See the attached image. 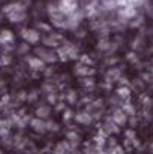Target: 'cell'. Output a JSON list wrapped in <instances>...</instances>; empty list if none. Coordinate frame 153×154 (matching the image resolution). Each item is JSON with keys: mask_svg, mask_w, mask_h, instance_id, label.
<instances>
[{"mask_svg": "<svg viewBox=\"0 0 153 154\" xmlns=\"http://www.w3.org/2000/svg\"><path fill=\"white\" fill-rule=\"evenodd\" d=\"M78 60H80V63H83V64H87V66H92V64H93V60H92V58H90L87 54H81Z\"/></svg>", "mask_w": 153, "mask_h": 154, "instance_id": "obj_24", "label": "cell"}, {"mask_svg": "<svg viewBox=\"0 0 153 154\" xmlns=\"http://www.w3.org/2000/svg\"><path fill=\"white\" fill-rule=\"evenodd\" d=\"M30 129L39 135H44L47 133V123L44 118H39V117H35V118H30V123H29Z\"/></svg>", "mask_w": 153, "mask_h": 154, "instance_id": "obj_4", "label": "cell"}, {"mask_svg": "<svg viewBox=\"0 0 153 154\" xmlns=\"http://www.w3.org/2000/svg\"><path fill=\"white\" fill-rule=\"evenodd\" d=\"M80 84L83 88L89 90V88H93L95 87V78L93 76H86V78H81L80 79Z\"/></svg>", "mask_w": 153, "mask_h": 154, "instance_id": "obj_18", "label": "cell"}, {"mask_svg": "<svg viewBox=\"0 0 153 154\" xmlns=\"http://www.w3.org/2000/svg\"><path fill=\"white\" fill-rule=\"evenodd\" d=\"M72 150H74V148L71 147L69 141H68V139H65V141H60V142H57V144L54 145V148H53V154H69Z\"/></svg>", "mask_w": 153, "mask_h": 154, "instance_id": "obj_11", "label": "cell"}, {"mask_svg": "<svg viewBox=\"0 0 153 154\" xmlns=\"http://www.w3.org/2000/svg\"><path fill=\"white\" fill-rule=\"evenodd\" d=\"M150 150H152V153H153V144H152V145H150Z\"/></svg>", "mask_w": 153, "mask_h": 154, "instance_id": "obj_29", "label": "cell"}, {"mask_svg": "<svg viewBox=\"0 0 153 154\" xmlns=\"http://www.w3.org/2000/svg\"><path fill=\"white\" fill-rule=\"evenodd\" d=\"M14 39H15V36H14V33L11 30L5 29V30L0 32V44L11 45V44H14Z\"/></svg>", "mask_w": 153, "mask_h": 154, "instance_id": "obj_14", "label": "cell"}, {"mask_svg": "<svg viewBox=\"0 0 153 154\" xmlns=\"http://www.w3.org/2000/svg\"><path fill=\"white\" fill-rule=\"evenodd\" d=\"M108 47H110L108 41H101V42H99V45H98V48H99V50H107Z\"/></svg>", "mask_w": 153, "mask_h": 154, "instance_id": "obj_27", "label": "cell"}, {"mask_svg": "<svg viewBox=\"0 0 153 154\" xmlns=\"http://www.w3.org/2000/svg\"><path fill=\"white\" fill-rule=\"evenodd\" d=\"M44 45L48 47V48H59L63 42H65V38L62 33H57V32H50L48 36H45L42 39Z\"/></svg>", "mask_w": 153, "mask_h": 154, "instance_id": "obj_1", "label": "cell"}, {"mask_svg": "<svg viewBox=\"0 0 153 154\" xmlns=\"http://www.w3.org/2000/svg\"><path fill=\"white\" fill-rule=\"evenodd\" d=\"M45 123H47V132H50V133H57V132H60V124L57 123V121H54V120H45Z\"/></svg>", "mask_w": 153, "mask_h": 154, "instance_id": "obj_17", "label": "cell"}, {"mask_svg": "<svg viewBox=\"0 0 153 154\" xmlns=\"http://www.w3.org/2000/svg\"><path fill=\"white\" fill-rule=\"evenodd\" d=\"M57 6L65 15H71L77 11L78 3H77V0H60V3Z\"/></svg>", "mask_w": 153, "mask_h": 154, "instance_id": "obj_5", "label": "cell"}, {"mask_svg": "<svg viewBox=\"0 0 153 154\" xmlns=\"http://www.w3.org/2000/svg\"><path fill=\"white\" fill-rule=\"evenodd\" d=\"M74 115H75L74 111H72L71 108H66V109L62 112V120H63V123H66V124L71 123V121L74 120Z\"/></svg>", "mask_w": 153, "mask_h": 154, "instance_id": "obj_20", "label": "cell"}, {"mask_svg": "<svg viewBox=\"0 0 153 154\" xmlns=\"http://www.w3.org/2000/svg\"><path fill=\"white\" fill-rule=\"evenodd\" d=\"M11 61H12V57L9 54H0V64L8 66V64H11Z\"/></svg>", "mask_w": 153, "mask_h": 154, "instance_id": "obj_23", "label": "cell"}, {"mask_svg": "<svg viewBox=\"0 0 153 154\" xmlns=\"http://www.w3.org/2000/svg\"><path fill=\"white\" fill-rule=\"evenodd\" d=\"M102 129L105 130V133H107L108 136H110V135H116V133H119V132H120V126H117L111 118H110L104 126H102Z\"/></svg>", "mask_w": 153, "mask_h": 154, "instance_id": "obj_12", "label": "cell"}, {"mask_svg": "<svg viewBox=\"0 0 153 154\" xmlns=\"http://www.w3.org/2000/svg\"><path fill=\"white\" fill-rule=\"evenodd\" d=\"M21 38L24 39V42H27L30 45H36L41 41V33L36 29H23L21 30Z\"/></svg>", "mask_w": 153, "mask_h": 154, "instance_id": "obj_2", "label": "cell"}, {"mask_svg": "<svg viewBox=\"0 0 153 154\" xmlns=\"http://www.w3.org/2000/svg\"><path fill=\"white\" fill-rule=\"evenodd\" d=\"M66 139L69 141V144H71L72 148H78V147L83 144V138H81V135H80L77 130H74V129H71V130L66 132Z\"/></svg>", "mask_w": 153, "mask_h": 154, "instance_id": "obj_8", "label": "cell"}, {"mask_svg": "<svg viewBox=\"0 0 153 154\" xmlns=\"http://www.w3.org/2000/svg\"><path fill=\"white\" fill-rule=\"evenodd\" d=\"M2 144L5 147H12L14 145V138L11 135H6V136H2Z\"/></svg>", "mask_w": 153, "mask_h": 154, "instance_id": "obj_25", "label": "cell"}, {"mask_svg": "<svg viewBox=\"0 0 153 154\" xmlns=\"http://www.w3.org/2000/svg\"><path fill=\"white\" fill-rule=\"evenodd\" d=\"M128 118H129V115L120 108V109H116L114 112H113V115H111V120L117 124V126H126L128 124Z\"/></svg>", "mask_w": 153, "mask_h": 154, "instance_id": "obj_9", "label": "cell"}, {"mask_svg": "<svg viewBox=\"0 0 153 154\" xmlns=\"http://www.w3.org/2000/svg\"><path fill=\"white\" fill-rule=\"evenodd\" d=\"M66 100H68V103H71V105L77 103V100H78L77 91H75V90H69V93H68V96H66Z\"/></svg>", "mask_w": 153, "mask_h": 154, "instance_id": "obj_22", "label": "cell"}, {"mask_svg": "<svg viewBox=\"0 0 153 154\" xmlns=\"http://www.w3.org/2000/svg\"><path fill=\"white\" fill-rule=\"evenodd\" d=\"M69 154H83V151H81V150H78V148H74Z\"/></svg>", "mask_w": 153, "mask_h": 154, "instance_id": "obj_28", "label": "cell"}, {"mask_svg": "<svg viewBox=\"0 0 153 154\" xmlns=\"http://www.w3.org/2000/svg\"><path fill=\"white\" fill-rule=\"evenodd\" d=\"M120 76V72L117 70V69H113V70H110L108 73H107V76H105V79L107 81H117V78Z\"/></svg>", "mask_w": 153, "mask_h": 154, "instance_id": "obj_21", "label": "cell"}, {"mask_svg": "<svg viewBox=\"0 0 153 154\" xmlns=\"http://www.w3.org/2000/svg\"><path fill=\"white\" fill-rule=\"evenodd\" d=\"M74 73L80 78H86V76H92L95 73V69L92 66H87V64H83V63H78L74 66Z\"/></svg>", "mask_w": 153, "mask_h": 154, "instance_id": "obj_6", "label": "cell"}, {"mask_svg": "<svg viewBox=\"0 0 153 154\" xmlns=\"http://www.w3.org/2000/svg\"><path fill=\"white\" fill-rule=\"evenodd\" d=\"M0 18H2V17H0Z\"/></svg>", "mask_w": 153, "mask_h": 154, "instance_id": "obj_31", "label": "cell"}, {"mask_svg": "<svg viewBox=\"0 0 153 154\" xmlns=\"http://www.w3.org/2000/svg\"><path fill=\"white\" fill-rule=\"evenodd\" d=\"M27 64H29V67H30L32 70H35V72H42V70L45 69V61L41 60L39 57H35V55L27 58Z\"/></svg>", "mask_w": 153, "mask_h": 154, "instance_id": "obj_10", "label": "cell"}, {"mask_svg": "<svg viewBox=\"0 0 153 154\" xmlns=\"http://www.w3.org/2000/svg\"><path fill=\"white\" fill-rule=\"evenodd\" d=\"M66 109V105L63 102H57L56 103V111H60V112H63Z\"/></svg>", "mask_w": 153, "mask_h": 154, "instance_id": "obj_26", "label": "cell"}, {"mask_svg": "<svg viewBox=\"0 0 153 154\" xmlns=\"http://www.w3.org/2000/svg\"><path fill=\"white\" fill-rule=\"evenodd\" d=\"M36 55H38L41 60H44L45 63H54V61L59 60V58H57V52H54L53 50H50L48 47H47V48H36Z\"/></svg>", "mask_w": 153, "mask_h": 154, "instance_id": "obj_3", "label": "cell"}, {"mask_svg": "<svg viewBox=\"0 0 153 154\" xmlns=\"http://www.w3.org/2000/svg\"><path fill=\"white\" fill-rule=\"evenodd\" d=\"M11 127H12L11 120H3V118H0V138H2V136L9 135Z\"/></svg>", "mask_w": 153, "mask_h": 154, "instance_id": "obj_16", "label": "cell"}, {"mask_svg": "<svg viewBox=\"0 0 153 154\" xmlns=\"http://www.w3.org/2000/svg\"><path fill=\"white\" fill-rule=\"evenodd\" d=\"M116 94H117V97H120V99H129V96H131V90H129V87H125V85H122V87H119L117 88V91H116Z\"/></svg>", "mask_w": 153, "mask_h": 154, "instance_id": "obj_19", "label": "cell"}, {"mask_svg": "<svg viewBox=\"0 0 153 154\" xmlns=\"http://www.w3.org/2000/svg\"><path fill=\"white\" fill-rule=\"evenodd\" d=\"M35 115L39 117V118H44V120H48L51 115V108L48 105H41L35 109Z\"/></svg>", "mask_w": 153, "mask_h": 154, "instance_id": "obj_13", "label": "cell"}, {"mask_svg": "<svg viewBox=\"0 0 153 154\" xmlns=\"http://www.w3.org/2000/svg\"><path fill=\"white\" fill-rule=\"evenodd\" d=\"M123 136H125V139L131 141V142H132V145H138V139H137V132H135V130H134L132 127L126 129V130L123 132Z\"/></svg>", "mask_w": 153, "mask_h": 154, "instance_id": "obj_15", "label": "cell"}, {"mask_svg": "<svg viewBox=\"0 0 153 154\" xmlns=\"http://www.w3.org/2000/svg\"><path fill=\"white\" fill-rule=\"evenodd\" d=\"M0 154H3V153H2V150H0Z\"/></svg>", "mask_w": 153, "mask_h": 154, "instance_id": "obj_30", "label": "cell"}, {"mask_svg": "<svg viewBox=\"0 0 153 154\" xmlns=\"http://www.w3.org/2000/svg\"><path fill=\"white\" fill-rule=\"evenodd\" d=\"M74 120L78 123V124H83V126H89V124H92L93 121H95V118H93V115L86 109V111H80V112H77L75 115H74Z\"/></svg>", "mask_w": 153, "mask_h": 154, "instance_id": "obj_7", "label": "cell"}]
</instances>
